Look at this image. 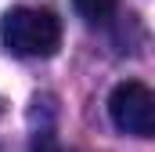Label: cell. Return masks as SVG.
<instances>
[{"label":"cell","mask_w":155,"mask_h":152,"mask_svg":"<svg viewBox=\"0 0 155 152\" xmlns=\"http://www.w3.org/2000/svg\"><path fill=\"white\" fill-rule=\"evenodd\" d=\"M0 40L18 58H51L61 47V18L47 7H11L0 18Z\"/></svg>","instance_id":"1"},{"label":"cell","mask_w":155,"mask_h":152,"mask_svg":"<svg viewBox=\"0 0 155 152\" xmlns=\"http://www.w3.org/2000/svg\"><path fill=\"white\" fill-rule=\"evenodd\" d=\"M29 152H61V149H58V141H54L51 130H40L36 138H33V149Z\"/></svg>","instance_id":"4"},{"label":"cell","mask_w":155,"mask_h":152,"mask_svg":"<svg viewBox=\"0 0 155 152\" xmlns=\"http://www.w3.org/2000/svg\"><path fill=\"white\" fill-rule=\"evenodd\" d=\"M79 11V18L83 22H90V26H101V22H108L112 15H116V4L119 0H72Z\"/></svg>","instance_id":"3"},{"label":"cell","mask_w":155,"mask_h":152,"mask_svg":"<svg viewBox=\"0 0 155 152\" xmlns=\"http://www.w3.org/2000/svg\"><path fill=\"white\" fill-rule=\"evenodd\" d=\"M108 119L130 138H155V91L141 80H123L108 94Z\"/></svg>","instance_id":"2"}]
</instances>
